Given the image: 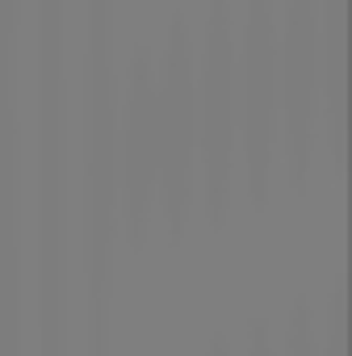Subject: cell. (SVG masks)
<instances>
[{"mask_svg":"<svg viewBox=\"0 0 352 356\" xmlns=\"http://www.w3.org/2000/svg\"><path fill=\"white\" fill-rule=\"evenodd\" d=\"M319 0L277 5V101L294 126H310L319 109Z\"/></svg>","mask_w":352,"mask_h":356,"instance_id":"1","label":"cell"}]
</instances>
